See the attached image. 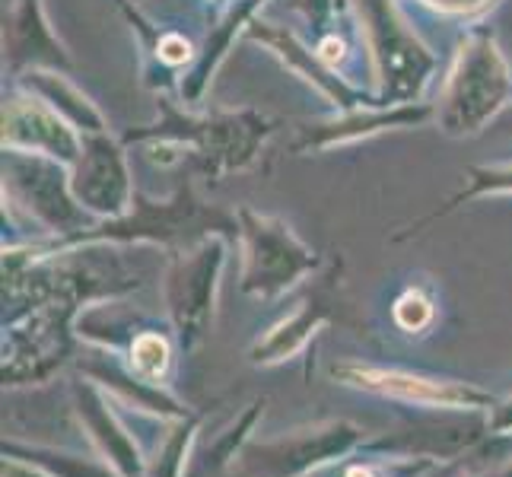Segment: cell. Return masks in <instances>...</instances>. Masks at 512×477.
Returning a JSON list of instances; mask_svg holds the SVG:
<instances>
[{
    "label": "cell",
    "mask_w": 512,
    "mask_h": 477,
    "mask_svg": "<svg viewBox=\"0 0 512 477\" xmlns=\"http://www.w3.org/2000/svg\"><path fill=\"white\" fill-rule=\"evenodd\" d=\"M242 39H249L261 48H268L271 55L284 64L290 74H296L303 83H309L315 93H322L331 105H338V112H347V109H357V105H379L376 96L363 93L360 86L347 83L338 70L328 67L319 51L309 48L303 39H299L296 32L284 29V26H274V23H264V20H255L249 23Z\"/></svg>",
    "instance_id": "7c38bea8"
},
{
    "label": "cell",
    "mask_w": 512,
    "mask_h": 477,
    "mask_svg": "<svg viewBox=\"0 0 512 477\" xmlns=\"http://www.w3.org/2000/svg\"><path fill=\"white\" fill-rule=\"evenodd\" d=\"M4 455L39 468L51 477H121L115 468H105L93 458H80L70 452H55V449H23L16 443H4Z\"/></svg>",
    "instance_id": "7402d4cb"
},
{
    "label": "cell",
    "mask_w": 512,
    "mask_h": 477,
    "mask_svg": "<svg viewBox=\"0 0 512 477\" xmlns=\"http://www.w3.org/2000/svg\"><path fill=\"white\" fill-rule=\"evenodd\" d=\"M331 376L341 385L363 388V392L385 395L404 404H417V408L430 411H490L497 408V398L481 388L465 382H439L417 373H404V369H385L369 363H334Z\"/></svg>",
    "instance_id": "9c48e42d"
},
{
    "label": "cell",
    "mask_w": 512,
    "mask_h": 477,
    "mask_svg": "<svg viewBox=\"0 0 512 477\" xmlns=\"http://www.w3.org/2000/svg\"><path fill=\"white\" fill-rule=\"evenodd\" d=\"M360 443V430L347 420H325L315 427L290 430L277 439L245 443L229 462L233 477H306L309 471L328 465L331 458L347 455Z\"/></svg>",
    "instance_id": "ba28073f"
},
{
    "label": "cell",
    "mask_w": 512,
    "mask_h": 477,
    "mask_svg": "<svg viewBox=\"0 0 512 477\" xmlns=\"http://www.w3.org/2000/svg\"><path fill=\"white\" fill-rule=\"evenodd\" d=\"M0 169H4V201L23 210L29 220L51 233V239H67L80 229L96 226V217L77 201L74 185H70V166L61 159L4 150Z\"/></svg>",
    "instance_id": "5b68a950"
},
{
    "label": "cell",
    "mask_w": 512,
    "mask_h": 477,
    "mask_svg": "<svg viewBox=\"0 0 512 477\" xmlns=\"http://www.w3.org/2000/svg\"><path fill=\"white\" fill-rule=\"evenodd\" d=\"M207 236H223L236 239L239 236V220L236 214L220 207H210L198 198L191 182H182L175 188L169 201H156L147 194H134V204L125 217L102 220L90 229L67 239H48V242H32L23 249H7L4 261L10 264H35L45 258H55L61 252H74L83 245H131V242H153V245H188L201 242Z\"/></svg>",
    "instance_id": "6da1fadb"
},
{
    "label": "cell",
    "mask_w": 512,
    "mask_h": 477,
    "mask_svg": "<svg viewBox=\"0 0 512 477\" xmlns=\"http://www.w3.org/2000/svg\"><path fill=\"white\" fill-rule=\"evenodd\" d=\"M420 7H427L430 13L452 16V20H478V16L490 13L500 0H417Z\"/></svg>",
    "instance_id": "4316f807"
},
{
    "label": "cell",
    "mask_w": 512,
    "mask_h": 477,
    "mask_svg": "<svg viewBox=\"0 0 512 477\" xmlns=\"http://www.w3.org/2000/svg\"><path fill=\"white\" fill-rule=\"evenodd\" d=\"M350 7L357 10L366 32L369 58L379 80V105L417 102L423 86L436 74L433 51L408 26L395 0H350Z\"/></svg>",
    "instance_id": "277c9868"
},
{
    "label": "cell",
    "mask_w": 512,
    "mask_h": 477,
    "mask_svg": "<svg viewBox=\"0 0 512 477\" xmlns=\"http://www.w3.org/2000/svg\"><path fill=\"white\" fill-rule=\"evenodd\" d=\"M20 90L42 99L45 105H51L64 121H70L80 134H99V131H109L105 125V115L99 112V105L86 96L74 80H67L64 70H45V67H35L26 70V74L16 77Z\"/></svg>",
    "instance_id": "d6986e66"
},
{
    "label": "cell",
    "mask_w": 512,
    "mask_h": 477,
    "mask_svg": "<svg viewBox=\"0 0 512 477\" xmlns=\"http://www.w3.org/2000/svg\"><path fill=\"white\" fill-rule=\"evenodd\" d=\"M80 373H86L93 382H99L105 388H112V392L125 404H131V408L153 411V414H163V417H188V411L179 401H175L172 395H166L156 382L140 379L131 366H121L112 350H102L99 357L80 360Z\"/></svg>",
    "instance_id": "ffe728a7"
},
{
    "label": "cell",
    "mask_w": 512,
    "mask_h": 477,
    "mask_svg": "<svg viewBox=\"0 0 512 477\" xmlns=\"http://www.w3.org/2000/svg\"><path fill=\"white\" fill-rule=\"evenodd\" d=\"M334 306L338 303H334V274H331L328 284L315 287L287 318H280L264 338L255 341V347L249 350L252 363L255 366H274V363L290 360L293 353L303 350L312 334L334 315Z\"/></svg>",
    "instance_id": "e0dca14e"
},
{
    "label": "cell",
    "mask_w": 512,
    "mask_h": 477,
    "mask_svg": "<svg viewBox=\"0 0 512 477\" xmlns=\"http://www.w3.org/2000/svg\"><path fill=\"white\" fill-rule=\"evenodd\" d=\"M242 242V293L255 299H277L293 290L306 274L319 268V255L303 245L290 223L255 214L252 207L236 210Z\"/></svg>",
    "instance_id": "52a82bcc"
},
{
    "label": "cell",
    "mask_w": 512,
    "mask_h": 477,
    "mask_svg": "<svg viewBox=\"0 0 512 477\" xmlns=\"http://www.w3.org/2000/svg\"><path fill=\"white\" fill-rule=\"evenodd\" d=\"M500 477H512V462H509V468H506V471H503Z\"/></svg>",
    "instance_id": "f546056e"
},
{
    "label": "cell",
    "mask_w": 512,
    "mask_h": 477,
    "mask_svg": "<svg viewBox=\"0 0 512 477\" xmlns=\"http://www.w3.org/2000/svg\"><path fill=\"white\" fill-rule=\"evenodd\" d=\"M264 4H268V0H236V4L220 16V23L207 32L198 58H194V64L188 67V74L179 86L185 105H194V102L204 99L210 80H214V74H217V67L229 55V48H233V42L239 39V35H245V29H249V23L255 20Z\"/></svg>",
    "instance_id": "ac0fdd59"
},
{
    "label": "cell",
    "mask_w": 512,
    "mask_h": 477,
    "mask_svg": "<svg viewBox=\"0 0 512 477\" xmlns=\"http://www.w3.org/2000/svg\"><path fill=\"white\" fill-rule=\"evenodd\" d=\"M70 185L77 201L99 220L125 217L134 204L131 169L125 159V140H115L109 131L83 134L80 159L70 166Z\"/></svg>",
    "instance_id": "30bf717a"
},
{
    "label": "cell",
    "mask_w": 512,
    "mask_h": 477,
    "mask_svg": "<svg viewBox=\"0 0 512 477\" xmlns=\"http://www.w3.org/2000/svg\"><path fill=\"white\" fill-rule=\"evenodd\" d=\"M458 411H446V417L436 420H414L411 427H404L395 433V439H382L376 443V449H392L401 455H427L433 458H452L458 452L471 449L478 439L484 436V430H490V420L481 417V411H471L468 417H449Z\"/></svg>",
    "instance_id": "2e32d148"
},
{
    "label": "cell",
    "mask_w": 512,
    "mask_h": 477,
    "mask_svg": "<svg viewBox=\"0 0 512 477\" xmlns=\"http://www.w3.org/2000/svg\"><path fill=\"white\" fill-rule=\"evenodd\" d=\"M172 363V347L163 331H140L128 344V366L140 379L160 385L169 373Z\"/></svg>",
    "instance_id": "603a6c76"
},
{
    "label": "cell",
    "mask_w": 512,
    "mask_h": 477,
    "mask_svg": "<svg viewBox=\"0 0 512 477\" xmlns=\"http://www.w3.org/2000/svg\"><path fill=\"white\" fill-rule=\"evenodd\" d=\"M0 144H4V150L42 153L74 166L83 150V134L42 99L20 93L4 102V137H0Z\"/></svg>",
    "instance_id": "4fadbf2b"
},
{
    "label": "cell",
    "mask_w": 512,
    "mask_h": 477,
    "mask_svg": "<svg viewBox=\"0 0 512 477\" xmlns=\"http://www.w3.org/2000/svg\"><path fill=\"white\" fill-rule=\"evenodd\" d=\"M4 64L10 77H20L26 70H74L67 45L51 29L42 0H13L4 20Z\"/></svg>",
    "instance_id": "5bb4252c"
},
{
    "label": "cell",
    "mask_w": 512,
    "mask_h": 477,
    "mask_svg": "<svg viewBox=\"0 0 512 477\" xmlns=\"http://www.w3.org/2000/svg\"><path fill=\"white\" fill-rule=\"evenodd\" d=\"M512 102V70L487 26H474L458 42L436 102V128L446 137L481 134Z\"/></svg>",
    "instance_id": "3957f363"
},
{
    "label": "cell",
    "mask_w": 512,
    "mask_h": 477,
    "mask_svg": "<svg viewBox=\"0 0 512 477\" xmlns=\"http://www.w3.org/2000/svg\"><path fill=\"white\" fill-rule=\"evenodd\" d=\"M392 315H395V325H398V328H404L408 334H417V331H423V328H430L436 309H433V299H430L427 293L408 290L404 296H398V303H395Z\"/></svg>",
    "instance_id": "484cf974"
},
{
    "label": "cell",
    "mask_w": 512,
    "mask_h": 477,
    "mask_svg": "<svg viewBox=\"0 0 512 477\" xmlns=\"http://www.w3.org/2000/svg\"><path fill=\"white\" fill-rule=\"evenodd\" d=\"M290 7L296 13H303L312 29L328 32L334 13H338V0H290Z\"/></svg>",
    "instance_id": "83f0119b"
},
{
    "label": "cell",
    "mask_w": 512,
    "mask_h": 477,
    "mask_svg": "<svg viewBox=\"0 0 512 477\" xmlns=\"http://www.w3.org/2000/svg\"><path fill=\"white\" fill-rule=\"evenodd\" d=\"M74 404H77V414L83 420V427L90 430V439L96 443V449L109 458L112 468L121 477H144L147 465H144V455H140L134 436L121 427L118 417L109 411V401H105L99 382H74Z\"/></svg>",
    "instance_id": "9a60e30c"
},
{
    "label": "cell",
    "mask_w": 512,
    "mask_h": 477,
    "mask_svg": "<svg viewBox=\"0 0 512 477\" xmlns=\"http://www.w3.org/2000/svg\"><path fill=\"white\" fill-rule=\"evenodd\" d=\"M134 4H140V0H134Z\"/></svg>",
    "instance_id": "4dcf8cb0"
},
{
    "label": "cell",
    "mask_w": 512,
    "mask_h": 477,
    "mask_svg": "<svg viewBox=\"0 0 512 477\" xmlns=\"http://www.w3.org/2000/svg\"><path fill=\"white\" fill-rule=\"evenodd\" d=\"M274 128L277 121L255 109L191 115L175 102L160 99V118L153 125L125 131L121 140L125 144H169L175 150H185L188 163L204 179H223L229 172L249 169Z\"/></svg>",
    "instance_id": "7a4b0ae2"
},
{
    "label": "cell",
    "mask_w": 512,
    "mask_h": 477,
    "mask_svg": "<svg viewBox=\"0 0 512 477\" xmlns=\"http://www.w3.org/2000/svg\"><path fill=\"white\" fill-rule=\"evenodd\" d=\"M226 264L223 236H207L169 255L163 277V303L182 350H198L214 325L217 287Z\"/></svg>",
    "instance_id": "8992f818"
},
{
    "label": "cell",
    "mask_w": 512,
    "mask_h": 477,
    "mask_svg": "<svg viewBox=\"0 0 512 477\" xmlns=\"http://www.w3.org/2000/svg\"><path fill=\"white\" fill-rule=\"evenodd\" d=\"M490 433H512V398L503 404V408H497V414H493Z\"/></svg>",
    "instance_id": "f1b7e54d"
},
{
    "label": "cell",
    "mask_w": 512,
    "mask_h": 477,
    "mask_svg": "<svg viewBox=\"0 0 512 477\" xmlns=\"http://www.w3.org/2000/svg\"><path fill=\"white\" fill-rule=\"evenodd\" d=\"M261 414H264V398H261V401H255L252 408L239 417L236 427H229V430L217 439V443L204 452L201 468H204V471H217V468H223V465L233 462V458L239 455V449L245 446V439H249V430L255 427V420H258Z\"/></svg>",
    "instance_id": "cb8c5ba5"
},
{
    "label": "cell",
    "mask_w": 512,
    "mask_h": 477,
    "mask_svg": "<svg viewBox=\"0 0 512 477\" xmlns=\"http://www.w3.org/2000/svg\"><path fill=\"white\" fill-rule=\"evenodd\" d=\"M194 430H198V417L188 414L182 420V427L166 439V446L160 449V455H156V465H153L150 477H182L185 474V458H188Z\"/></svg>",
    "instance_id": "d4e9b609"
},
{
    "label": "cell",
    "mask_w": 512,
    "mask_h": 477,
    "mask_svg": "<svg viewBox=\"0 0 512 477\" xmlns=\"http://www.w3.org/2000/svg\"><path fill=\"white\" fill-rule=\"evenodd\" d=\"M487 194H512V163L468 166V169H465V188H462V191H455L443 207H436V210H433V214H427L423 220L411 223V226L404 229V233H398L395 239H411V236H420L423 229H427L430 223L449 217L452 210L465 207V204H471V201L487 198Z\"/></svg>",
    "instance_id": "44dd1931"
},
{
    "label": "cell",
    "mask_w": 512,
    "mask_h": 477,
    "mask_svg": "<svg viewBox=\"0 0 512 477\" xmlns=\"http://www.w3.org/2000/svg\"><path fill=\"white\" fill-rule=\"evenodd\" d=\"M436 115V105L430 102H395V105H357V109L338 112L334 118L315 121V125L299 128L293 140V153H322L331 147L357 144V140L376 137L382 131H401L427 125Z\"/></svg>",
    "instance_id": "8fae6325"
}]
</instances>
